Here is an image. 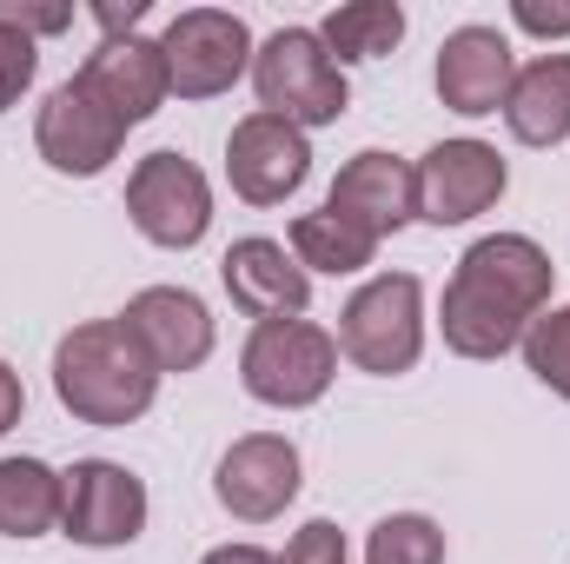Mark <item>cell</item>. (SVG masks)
<instances>
[{
	"label": "cell",
	"instance_id": "9a60e30c",
	"mask_svg": "<svg viewBox=\"0 0 570 564\" xmlns=\"http://www.w3.org/2000/svg\"><path fill=\"white\" fill-rule=\"evenodd\" d=\"M120 325L140 339L153 372H193L213 359V312L186 285H146L140 299H127Z\"/></svg>",
	"mask_w": 570,
	"mask_h": 564
},
{
	"label": "cell",
	"instance_id": "603a6c76",
	"mask_svg": "<svg viewBox=\"0 0 570 564\" xmlns=\"http://www.w3.org/2000/svg\"><path fill=\"white\" fill-rule=\"evenodd\" d=\"M524 366L558 392V399H570V305H558V312H538L531 325H524Z\"/></svg>",
	"mask_w": 570,
	"mask_h": 564
},
{
	"label": "cell",
	"instance_id": "7a4b0ae2",
	"mask_svg": "<svg viewBox=\"0 0 570 564\" xmlns=\"http://www.w3.org/2000/svg\"><path fill=\"white\" fill-rule=\"evenodd\" d=\"M53 392L80 425H134L159 392V372L120 319H87L53 346Z\"/></svg>",
	"mask_w": 570,
	"mask_h": 564
},
{
	"label": "cell",
	"instance_id": "5bb4252c",
	"mask_svg": "<svg viewBox=\"0 0 570 564\" xmlns=\"http://www.w3.org/2000/svg\"><path fill=\"white\" fill-rule=\"evenodd\" d=\"M511 80H518V60H511V40L498 27H458L444 33L438 47V100L464 120H484L511 100Z\"/></svg>",
	"mask_w": 570,
	"mask_h": 564
},
{
	"label": "cell",
	"instance_id": "e0dca14e",
	"mask_svg": "<svg viewBox=\"0 0 570 564\" xmlns=\"http://www.w3.org/2000/svg\"><path fill=\"white\" fill-rule=\"evenodd\" d=\"M80 80H87V87H94V94H100L127 127L153 120V114H159V100L173 94L159 40H140V33H114V40H100V47L87 54Z\"/></svg>",
	"mask_w": 570,
	"mask_h": 564
},
{
	"label": "cell",
	"instance_id": "30bf717a",
	"mask_svg": "<svg viewBox=\"0 0 570 564\" xmlns=\"http://www.w3.org/2000/svg\"><path fill=\"white\" fill-rule=\"evenodd\" d=\"M412 173H419V220H431V226H464V220L491 213L504 179H511L498 146H484V140L431 146Z\"/></svg>",
	"mask_w": 570,
	"mask_h": 564
},
{
	"label": "cell",
	"instance_id": "7402d4cb",
	"mask_svg": "<svg viewBox=\"0 0 570 564\" xmlns=\"http://www.w3.org/2000/svg\"><path fill=\"white\" fill-rule=\"evenodd\" d=\"M365 564H444V532L425 512H392L385 525H372Z\"/></svg>",
	"mask_w": 570,
	"mask_h": 564
},
{
	"label": "cell",
	"instance_id": "6da1fadb",
	"mask_svg": "<svg viewBox=\"0 0 570 564\" xmlns=\"http://www.w3.org/2000/svg\"><path fill=\"white\" fill-rule=\"evenodd\" d=\"M551 280H558V266L538 240H524V233L478 240L444 285V312H438L444 346L458 359H504L524 339V325L544 312Z\"/></svg>",
	"mask_w": 570,
	"mask_h": 564
},
{
	"label": "cell",
	"instance_id": "ac0fdd59",
	"mask_svg": "<svg viewBox=\"0 0 570 564\" xmlns=\"http://www.w3.org/2000/svg\"><path fill=\"white\" fill-rule=\"evenodd\" d=\"M504 127L524 146L570 140V54H544V60L518 67L511 100H504Z\"/></svg>",
	"mask_w": 570,
	"mask_h": 564
},
{
	"label": "cell",
	"instance_id": "484cf974",
	"mask_svg": "<svg viewBox=\"0 0 570 564\" xmlns=\"http://www.w3.org/2000/svg\"><path fill=\"white\" fill-rule=\"evenodd\" d=\"M0 20H7V27H20V33L33 40V33H67V27H73V7H27V0H0Z\"/></svg>",
	"mask_w": 570,
	"mask_h": 564
},
{
	"label": "cell",
	"instance_id": "52a82bcc",
	"mask_svg": "<svg viewBox=\"0 0 570 564\" xmlns=\"http://www.w3.org/2000/svg\"><path fill=\"white\" fill-rule=\"evenodd\" d=\"M127 213L153 246L186 253L213 226V186L186 153H146L134 166V179H127Z\"/></svg>",
	"mask_w": 570,
	"mask_h": 564
},
{
	"label": "cell",
	"instance_id": "9c48e42d",
	"mask_svg": "<svg viewBox=\"0 0 570 564\" xmlns=\"http://www.w3.org/2000/svg\"><path fill=\"white\" fill-rule=\"evenodd\" d=\"M67 478V505H60V532L73 545H94V552H114V545H134L146 532V485L114 465V458H80Z\"/></svg>",
	"mask_w": 570,
	"mask_h": 564
},
{
	"label": "cell",
	"instance_id": "4316f807",
	"mask_svg": "<svg viewBox=\"0 0 570 564\" xmlns=\"http://www.w3.org/2000/svg\"><path fill=\"white\" fill-rule=\"evenodd\" d=\"M511 20H518L524 33H544V40L570 33V7H544V0H518V7H511Z\"/></svg>",
	"mask_w": 570,
	"mask_h": 564
},
{
	"label": "cell",
	"instance_id": "44dd1931",
	"mask_svg": "<svg viewBox=\"0 0 570 564\" xmlns=\"http://www.w3.org/2000/svg\"><path fill=\"white\" fill-rule=\"evenodd\" d=\"M292 260H298L305 273H365V266L379 260V240L318 206V213H298V220H292Z\"/></svg>",
	"mask_w": 570,
	"mask_h": 564
},
{
	"label": "cell",
	"instance_id": "ffe728a7",
	"mask_svg": "<svg viewBox=\"0 0 570 564\" xmlns=\"http://www.w3.org/2000/svg\"><path fill=\"white\" fill-rule=\"evenodd\" d=\"M325 54L345 67V60H385L399 40H405V7L399 0H352V7H332L325 27H318Z\"/></svg>",
	"mask_w": 570,
	"mask_h": 564
},
{
	"label": "cell",
	"instance_id": "277c9868",
	"mask_svg": "<svg viewBox=\"0 0 570 564\" xmlns=\"http://www.w3.org/2000/svg\"><path fill=\"white\" fill-rule=\"evenodd\" d=\"M253 87H259V114H279L298 134L305 127H332L352 107V87H345L338 60L325 54V40L312 27H279L253 54Z\"/></svg>",
	"mask_w": 570,
	"mask_h": 564
},
{
	"label": "cell",
	"instance_id": "8fae6325",
	"mask_svg": "<svg viewBox=\"0 0 570 564\" xmlns=\"http://www.w3.org/2000/svg\"><path fill=\"white\" fill-rule=\"evenodd\" d=\"M305 173H312V146H305V134L292 120H279V114H246L233 127V140H226V179H233V193L246 206H279V200H292L305 186Z\"/></svg>",
	"mask_w": 570,
	"mask_h": 564
},
{
	"label": "cell",
	"instance_id": "83f0119b",
	"mask_svg": "<svg viewBox=\"0 0 570 564\" xmlns=\"http://www.w3.org/2000/svg\"><path fill=\"white\" fill-rule=\"evenodd\" d=\"M20 412H27V392H20V379L0 366V431H13V425H20Z\"/></svg>",
	"mask_w": 570,
	"mask_h": 564
},
{
	"label": "cell",
	"instance_id": "f1b7e54d",
	"mask_svg": "<svg viewBox=\"0 0 570 564\" xmlns=\"http://www.w3.org/2000/svg\"><path fill=\"white\" fill-rule=\"evenodd\" d=\"M140 13H146V0H127V7H94V20L107 27V40H114V33H134V20H140Z\"/></svg>",
	"mask_w": 570,
	"mask_h": 564
},
{
	"label": "cell",
	"instance_id": "3957f363",
	"mask_svg": "<svg viewBox=\"0 0 570 564\" xmlns=\"http://www.w3.org/2000/svg\"><path fill=\"white\" fill-rule=\"evenodd\" d=\"M338 352L372 372V379H399L419 366L425 352V285L412 273H379L365 280L345 312H338Z\"/></svg>",
	"mask_w": 570,
	"mask_h": 564
},
{
	"label": "cell",
	"instance_id": "2e32d148",
	"mask_svg": "<svg viewBox=\"0 0 570 564\" xmlns=\"http://www.w3.org/2000/svg\"><path fill=\"white\" fill-rule=\"evenodd\" d=\"M219 280L233 292V305L246 319H298L312 305V273L285 253L279 240H233V253L219 260Z\"/></svg>",
	"mask_w": 570,
	"mask_h": 564
},
{
	"label": "cell",
	"instance_id": "f546056e",
	"mask_svg": "<svg viewBox=\"0 0 570 564\" xmlns=\"http://www.w3.org/2000/svg\"><path fill=\"white\" fill-rule=\"evenodd\" d=\"M199 564H279V558L259 552V545H219V552H206Z\"/></svg>",
	"mask_w": 570,
	"mask_h": 564
},
{
	"label": "cell",
	"instance_id": "5b68a950",
	"mask_svg": "<svg viewBox=\"0 0 570 564\" xmlns=\"http://www.w3.org/2000/svg\"><path fill=\"white\" fill-rule=\"evenodd\" d=\"M332 372H338V339L318 332L312 319H266V325H253V339L239 352L246 392L259 406H279V412L318 406Z\"/></svg>",
	"mask_w": 570,
	"mask_h": 564
},
{
	"label": "cell",
	"instance_id": "4fadbf2b",
	"mask_svg": "<svg viewBox=\"0 0 570 564\" xmlns=\"http://www.w3.org/2000/svg\"><path fill=\"white\" fill-rule=\"evenodd\" d=\"M325 213H338L345 226H358V233H372V240H392L399 226L419 220V173H412L399 153H379V146H372V153H358V159L338 166Z\"/></svg>",
	"mask_w": 570,
	"mask_h": 564
},
{
	"label": "cell",
	"instance_id": "7c38bea8",
	"mask_svg": "<svg viewBox=\"0 0 570 564\" xmlns=\"http://www.w3.org/2000/svg\"><path fill=\"white\" fill-rule=\"evenodd\" d=\"M213 498L246 518V525H266L279 518L285 505L298 498V445L279 431H253V438H233L219 471H213Z\"/></svg>",
	"mask_w": 570,
	"mask_h": 564
},
{
	"label": "cell",
	"instance_id": "d6986e66",
	"mask_svg": "<svg viewBox=\"0 0 570 564\" xmlns=\"http://www.w3.org/2000/svg\"><path fill=\"white\" fill-rule=\"evenodd\" d=\"M67 478L47 471L40 458H0V532L7 538H40L60 525Z\"/></svg>",
	"mask_w": 570,
	"mask_h": 564
},
{
	"label": "cell",
	"instance_id": "cb8c5ba5",
	"mask_svg": "<svg viewBox=\"0 0 570 564\" xmlns=\"http://www.w3.org/2000/svg\"><path fill=\"white\" fill-rule=\"evenodd\" d=\"M33 74H40V47H33L20 27H7V20H0V114L33 87Z\"/></svg>",
	"mask_w": 570,
	"mask_h": 564
},
{
	"label": "cell",
	"instance_id": "ba28073f",
	"mask_svg": "<svg viewBox=\"0 0 570 564\" xmlns=\"http://www.w3.org/2000/svg\"><path fill=\"white\" fill-rule=\"evenodd\" d=\"M33 146H40V159L53 166V173H67V179H94V173H107L114 159H120V146H127V120L73 74L67 87H53L47 94V107H40V120H33Z\"/></svg>",
	"mask_w": 570,
	"mask_h": 564
},
{
	"label": "cell",
	"instance_id": "8992f818",
	"mask_svg": "<svg viewBox=\"0 0 570 564\" xmlns=\"http://www.w3.org/2000/svg\"><path fill=\"white\" fill-rule=\"evenodd\" d=\"M159 54H166V80L179 100H213L253 67V33L226 7H186L159 33Z\"/></svg>",
	"mask_w": 570,
	"mask_h": 564
},
{
	"label": "cell",
	"instance_id": "d4e9b609",
	"mask_svg": "<svg viewBox=\"0 0 570 564\" xmlns=\"http://www.w3.org/2000/svg\"><path fill=\"white\" fill-rule=\"evenodd\" d=\"M279 564H345V532L332 518H312V525L292 532V545H285Z\"/></svg>",
	"mask_w": 570,
	"mask_h": 564
}]
</instances>
